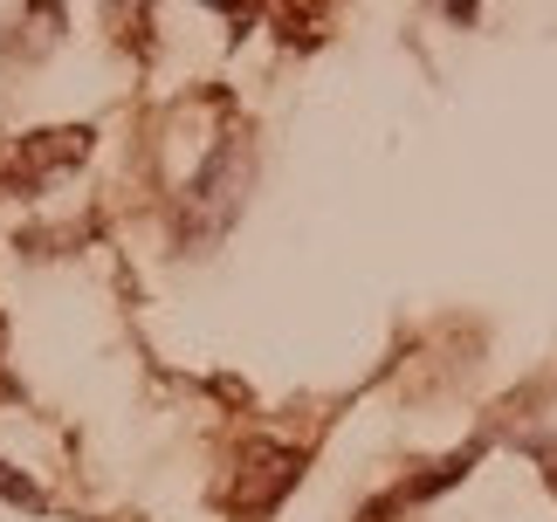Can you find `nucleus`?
<instances>
[{"label": "nucleus", "instance_id": "f257e3e1", "mask_svg": "<svg viewBox=\"0 0 557 522\" xmlns=\"http://www.w3.org/2000/svg\"><path fill=\"white\" fill-rule=\"evenodd\" d=\"M248 138H221L207 151V165L193 172V186H186V200H180V234H186V248H207L213 234H227L234 227V213H242L248 200Z\"/></svg>", "mask_w": 557, "mask_h": 522}, {"label": "nucleus", "instance_id": "f03ea898", "mask_svg": "<svg viewBox=\"0 0 557 522\" xmlns=\"http://www.w3.org/2000/svg\"><path fill=\"white\" fill-rule=\"evenodd\" d=\"M83 151H90V130H49V138H28V145L8 159V186H14V192H35L49 172L76 165Z\"/></svg>", "mask_w": 557, "mask_h": 522}, {"label": "nucleus", "instance_id": "7ed1b4c3", "mask_svg": "<svg viewBox=\"0 0 557 522\" xmlns=\"http://www.w3.org/2000/svg\"><path fill=\"white\" fill-rule=\"evenodd\" d=\"M0 502H21V509H49V495H41L28 474H14L8 461H0Z\"/></svg>", "mask_w": 557, "mask_h": 522}]
</instances>
